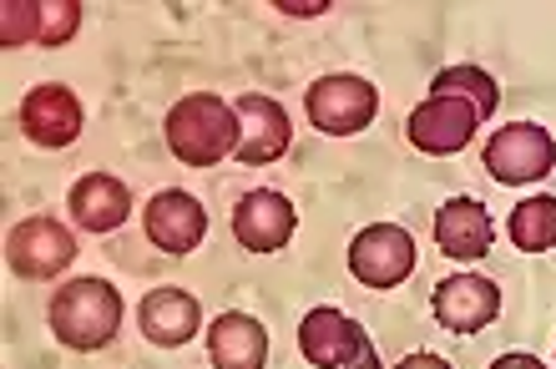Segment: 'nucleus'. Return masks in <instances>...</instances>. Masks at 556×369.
<instances>
[{
    "instance_id": "nucleus-6",
    "label": "nucleus",
    "mask_w": 556,
    "mask_h": 369,
    "mask_svg": "<svg viewBox=\"0 0 556 369\" xmlns=\"http://www.w3.org/2000/svg\"><path fill=\"white\" fill-rule=\"evenodd\" d=\"M72 258H76V238L56 218H26V222H15L11 238H5V264H11L15 279L46 283V279H56V273H66Z\"/></svg>"
},
{
    "instance_id": "nucleus-19",
    "label": "nucleus",
    "mask_w": 556,
    "mask_h": 369,
    "mask_svg": "<svg viewBox=\"0 0 556 369\" xmlns=\"http://www.w3.org/2000/svg\"><path fill=\"white\" fill-rule=\"evenodd\" d=\"M430 97H460V102H470L481 112V122L501 106L496 81H491L481 66H445V72H435V91H430Z\"/></svg>"
},
{
    "instance_id": "nucleus-11",
    "label": "nucleus",
    "mask_w": 556,
    "mask_h": 369,
    "mask_svg": "<svg viewBox=\"0 0 556 369\" xmlns=\"http://www.w3.org/2000/svg\"><path fill=\"white\" fill-rule=\"evenodd\" d=\"M21 132L36 142V148H72L81 137V102L72 97V87H30V97L21 102Z\"/></svg>"
},
{
    "instance_id": "nucleus-5",
    "label": "nucleus",
    "mask_w": 556,
    "mask_h": 369,
    "mask_svg": "<svg viewBox=\"0 0 556 369\" xmlns=\"http://www.w3.org/2000/svg\"><path fill=\"white\" fill-rule=\"evenodd\" d=\"M485 173L506 188H521V182H542L556 167V137L536 122H516V127H501L481 152Z\"/></svg>"
},
{
    "instance_id": "nucleus-3",
    "label": "nucleus",
    "mask_w": 556,
    "mask_h": 369,
    "mask_svg": "<svg viewBox=\"0 0 556 369\" xmlns=\"http://www.w3.org/2000/svg\"><path fill=\"white\" fill-rule=\"evenodd\" d=\"M299 349L314 369H380V355L350 314H339L334 304H319V309L304 314L299 325Z\"/></svg>"
},
{
    "instance_id": "nucleus-23",
    "label": "nucleus",
    "mask_w": 556,
    "mask_h": 369,
    "mask_svg": "<svg viewBox=\"0 0 556 369\" xmlns=\"http://www.w3.org/2000/svg\"><path fill=\"white\" fill-rule=\"evenodd\" d=\"M491 369H546V365L536 355H501Z\"/></svg>"
},
{
    "instance_id": "nucleus-14",
    "label": "nucleus",
    "mask_w": 556,
    "mask_h": 369,
    "mask_svg": "<svg viewBox=\"0 0 556 369\" xmlns=\"http://www.w3.org/2000/svg\"><path fill=\"white\" fill-rule=\"evenodd\" d=\"M491 238H496V222L485 213L481 198H451V203L435 213V243L440 253H451L460 264H476L491 253Z\"/></svg>"
},
{
    "instance_id": "nucleus-15",
    "label": "nucleus",
    "mask_w": 556,
    "mask_h": 369,
    "mask_svg": "<svg viewBox=\"0 0 556 369\" xmlns=\"http://www.w3.org/2000/svg\"><path fill=\"white\" fill-rule=\"evenodd\" d=\"M137 319H142L147 340L162 344V349H177V344H188L203 329V309H198V298L188 289H152L142 298Z\"/></svg>"
},
{
    "instance_id": "nucleus-10",
    "label": "nucleus",
    "mask_w": 556,
    "mask_h": 369,
    "mask_svg": "<svg viewBox=\"0 0 556 369\" xmlns=\"http://www.w3.org/2000/svg\"><path fill=\"white\" fill-rule=\"evenodd\" d=\"M501 314V289L481 273H451L435 283V319L451 334H481L485 325H496Z\"/></svg>"
},
{
    "instance_id": "nucleus-9",
    "label": "nucleus",
    "mask_w": 556,
    "mask_h": 369,
    "mask_svg": "<svg viewBox=\"0 0 556 369\" xmlns=\"http://www.w3.org/2000/svg\"><path fill=\"white\" fill-rule=\"evenodd\" d=\"M238 148L233 157L249 167H264L274 163V157H283L293 142V127H289V112L274 102V97H258V91H249V97H238Z\"/></svg>"
},
{
    "instance_id": "nucleus-12",
    "label": "nucleus",
    "mask_w": 556,
    "mask_h": 369,
    "mask_svg": "<svg viewBox=\"0 0 556 369\" xmlns=\"http://www.w3.org/2000/svg\"><path fill=\"white\" fill-rule=\"evenodd\" d=\"M293 222H299V218H293V203L283 198V192H274V188L243 192V203L233 207V238L249 253H278V249H289Z\"/></svg>"
},
{
    "instance_id": "nucleus-7",
    "label": "nucleus",
    "mask_w": 556,
    "mask_h": 369,
    "mask_svg": "<svg viewBox=\"0 0 556 369\" xmlns=\"http://www.w3.org/2000/svg\"><path fill=\"white\" fill-rule=\"evenodd\" d=\"M350 273L365 289H395L415 273V243L395 222H369L350 243Z\"/></svg>"
},
{
    "instance_id": "nucleus-18",
    "label": "nucleus",
    "mask_w": 556,
    "mask_h": 369,
    "mask_svg": "<svg viewBox=\"0 0 556 369\" xmlns=\"http://www.w3.org/2000/svg\"><path fill=\"white\" fill-rule=\"evenodd\" d=\"M511 243L521 253H546L556 243V198L552 192H536V198L511 207Z\"/></svg>"
},
{
    "instance_id": "nucleus-16",
    "label": "nucleus",
    "mask_w": 556,
    "mask_h": 369,
    "mask_svg": "<svg viewBox=\"0 0 556 369\" xmlns=\"http://www.w3.org/2000/svg\"><path fill=\"white\" fill-rule=\"evenodd\" d=\"M127 213H132V192L112 173H87L72 188V222L87 228V233H112V228L127 222Z\"/></svg>"
},
{
    "instance_id": "nucleus-24",
    "label": "nucleus",
    "mask_w": 556,
    "mask_h": 369,
    "mask_svg": "<svg viewBox=\"0 0 556 369\" xmlns=\"http://www.w3.org/2000/svg\"><path fill=\"white\" fill-rule=\"evenodd\" d=\"M324 0H283V15H324Z\"/></svg>"
},
{
    "instance_id": "nucleus-20",
    "label": "nucleus",
    "mask_w": 556,
    "mask_h": 369,
    "mask_svg": "<svg viewBox=\"0 0 556 369\" xmlns=\"http://www.w3.org/2000/svg\"><path fill=\"white\" fill-rule=\"evenodd\" d=\"M0 41H5V46H30V41H41V5H26V0H5V11H0Z\"/></svg>"
},
{
    "instance_id": "nucleus-4",
    "label": "nucleus",
    "mask_w": 556,
    "mask_h": 369,
    "mask_svg": "<svg viewBox=\"0 0 556 369\" xmlns=\"http://www.w3.org/2000/svg\"><path fill=\"white\" fill-rule=\"evenodd\" d=\"M304 106H308V122H314L319 132L354 137L375 122V112H380V91L369 87L365 76L339 72V76H319V81L308 87Z\"/></svg>"
},
{
    "instance_id": "nucleus-22",
    "label": "nucleus",
    "mask_w": 556,
    "mask_h": 369,
    "mask_svg": "<svg viewBox=\"0 0 556 369\" xmlns=\"http://www.w3.org/2000/svg\"><path fill=\"white\" fill-rule=\"evenodd\" d=\"M395 369H451V365H445L440 355H425V349H420V355H405Z\"/></svg>"
},
{
    "instance_id": "nucleus-8",
    "label": "nucleus",
    "mask_w": 556,
    "mask_h": 369,
    "mask_svg": "<svg viewBox=\"0 0 556 369\" xmlns=\"http://www.w3.org/2000/svg\"><path fill=\"white\" fill-rule=\"evenodd\" d=\"M476 127H481V112L460 102V97H425L410 112V122H405L410 142L420 152H430V157H451V152L470 148Z\"/></svg>"
},
{
    "instance_id": "nucleus-2",
    "label": "nucleus",
    "mask_w": 556,
    "mask_h": 369,
    "mask_svg": "<svg viewBox=\"0 0 556 369\" xmlns=\"http://www.w3.org/2000/svg\"><path fill=\"white\" fill-rule=\"evenodd\" d=\"M51 329L66 349H106L117 340V325H122V294L112 289L106 279H72L66 289L51 294Z\"/></svg>"
},
{
    "instance_id": "nucleus-17",
    "label": "nucleus",
    "mask_w": 556,
    "mask_h": 369,
    "mask_svg": "<svg viewBox=\"0 0 556 369\" xmlns=\"http://www.w3.org/2000/svg\"><path fill=\"white\" fill-rule=\"evenodd\" d=\"M207 355L218 369H264L268 359V329L253 314H218L207 329Z\"/></svg>"
},
{
    "instance_id": "nucleus-13",
    "label": "nucleus",
    "mask_w": 556,
    "mask_h": 369,
    "mask_svg": "<svg viewBox=\"0 0 556 369\" xmlns=\"http://www.w3.org/2000/svg\"><path fill=\"white\" fill-rule=\"evenodd\" d=\"M207 233V207L182 188H167L147 203V238L162 253H192Z\"/></svg>"
},
{
    "instance_id": "nucleus-21",
    "label": "nucleus",
    "mask_w": 556,
    "mask_h": 369,
    "mask_svg": "<svg viewBox=\"0 0 556 369\" xmlns=\"http://www.w3.org/2000/svg\"><path fill=\"white\" fill-rule=\"evenodd\" d=\"M76 26H81V5H72V0H46L41 5V41L36 46H66L76 36Z\"/></svg>"
},
{
    "instance_id": "nucleus-1",
    "label": "nucleus",
    "mask_w": 556,
    "mask_h": 369,
    "mask_svg": "<svg viewBox=\"0 0 556 369\" xmlns=\"http://www.w3.org/2000/svg\"><path fill=\"white\" fill-rule=\"evenodd\" d=\"M162 132H167V148L177 163L213 167L238 148V112L213 91H192L167 112Z\"/></svg>"
}]
</instances>
